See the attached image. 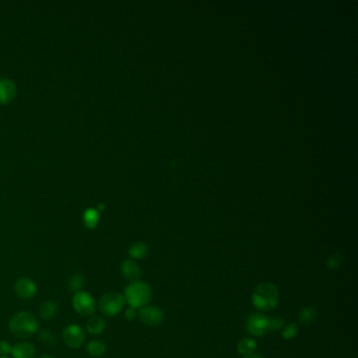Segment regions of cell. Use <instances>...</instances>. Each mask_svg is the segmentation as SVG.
I'll use <instances>...</instances> for the list:
<instances>
[{"label":"cell","instance_id":"6da1fadb","mask_svg":"<svg viewBox=\"0 0 358 358\" xmlns=\"http://www.w3.org/2000/svg\"><path fill=\"white\" fill-rule=\"evenodd\" d=\"M39 328V322L34 314L21 311L13 314L9 320V329L18 338L26 339L34 335Z\"/></svg>","mask_w":358,"mask_h":358},{"label":"cell","instance_id":"7a4b0ae2","mask_svg":"<svg viewBox=\"0 0 358 358\" xmlns=\"http://www.w3.org/2000/svg\"><path fill=\"white\" fill-rule=\"evenodd\" d=\"M279 292L276 286L271 283H260L252 293L253 306L260 311L273 310L278 303Z\"/></svg>","mask_w":358,"mask_h":358},{"label":"cell","instance_id":"3957f363","mask_svg":"<svg viewBox=\"0 0 358 358\" xmlns=\"http://www.w3.org/2000/svg\"><path fill=\"white\" fill-rule=\"evenodd\" d=\"M153 291L151 288L142 281H134L130 283L124 291V298L125 301L129 305V307L140 309L144 306H147L149 302Z\"/></svg>","mask_w":358,"mask_h":358},{"label":"cell","instance_id":"277c9868","mask_svg":"<svg viewBox=\"0 0 358 358\" xmlns=\"http://www.w3.org/2000/svg\"><path fill=\"white\" fill-rule=\"evenodd\" d=\"M125 306V298L121 293L111 291L107 292L98 302V308L105 316H116Z\"/></svg>","mask_w":358,"mask_h":358},{"label":"cell","instance_id":"5b68a950","mask_svg":"<svg viewBox=\"0 0 358 358\" xmlns=\"http://www.w3.org/2000/svg\"><path fill=\"white\" fill-rule=\"evenodd\" d=\"M73 307L80 315L90 316L96 311V301L89 292L79 291L73 297Z\"/></svg>","mask_w":358,"mask_h":358},{"label":"cell","instance_id":"8992f818","mask_svg":"<svg viewBox=\"0 0 358 358\" xmlns=\"http://www.w3.org/2000/svg\"><path fill=\"white\" fill-rule=\"evenodd\" d=\"M63 342L71 349H79L85 341V332L78 324H69L62 332Z\"/></svg>","mask_w":358,"mask_h":358},{"label":"cell","instance_id":"52a82bcc","mask_svg":"<svg viewBox=\"0 0 358 358\" xmlns=\"http://www.w3.org/2000/svg\"><path fill=\"white\" fill-rule=\"evenodd\" d=\"M138 315L140 320L149 327H157L164 321L165 318L164 312L156 306H144L140 308Z\"/></svg>","mask_w":358,"mask_h":358},{"label":"cell","instance_id":"ba28073f","mask_svg":"<svg viewBox=\"0 0 358 358\" xmlns=\"http://www.w3.org/2000/svg\"><path fill=\"white\" fill-rule=\"evenodd\" d=\"M269 318L260 313H254L250 315L246 322L247 331L254 336H263L268 332Z\"/></svg>","mask_w":358,"mask_h":358},{"label":"cell","instance_id":"9c48e42d","mask_svg":"<svg viewBox=\"0 0 358 358\" xmlns=\"http://www.w3.org/2000/svg\"><path fill=\"white\" fill-rule=\"evenodd\" d=\"M16 295L21 299H31L36 295L37 285L30 277H21L16 280L14 285Z\"/></svg>","mask_w":358,"mask_h":358},{"label":"cell","instance_id":"30bf717a","mask_svg":"<svg viewBox=\"0 0 358 358\" xmlns=\"http://www.w3.org/2000/svg\"><path fill=\"white\" fill-rule=\"evenodd\" d=\"M17 88L12 80L0 79V104H9L16 97Z\"/></svg>","mask_w":358,"mask_h":358},{"label":"cell","instance_id":"8fae6325","mask_svg":"<svg viewBox=\"0 0 358 358\" xmlns=\"http://www.w3.org/2000/svg\"><path fill=\"white\" fill-rule=\"evenodd\" d=\"M121 273L123 277L130 283L138 281L141 276V269L134 259H125L121 265Z\"/></svg>","mask_w":358,"mask_h":358},{"label":"cell","instance_id":"7c38bea8","mask_svg":"<svg viewBox=\"0 0 358 358\" xmlns=\"http://www.w3.org/2000/svg\"><path fill=\"white\" fill-rule=\"evenodd\" d=\"M13 358H34L35 346L28 341H21L12 346Z\"/></svg>","mask_w":358,"mask_h":358},{"label":"cell","instance_id":"4fadbf2b","mask_svg":"<svg viewBox=\"0 0 358 358\" xmlns=\"http://www.w3.org/2000/svg\"><path fill=\"white\" fill-rule=\"evenodd\" d=\"M105 320L100 316H92L86 322V331L92 335H99L105 330Z\"/></svg>","mask_w":358,"mask_h":358},{"label":"cell","instance_id":"5bb4252c","mask_svg":"<svg viewBox=\"0 0 358 358\" xmlns=\"http://www.w3.org/2000/svg\"><path fill=\"white\" fill-rule=\"evenodd\" d=\"M58 312V306L56 302L54 301H46L43 302L40 307V316L42 319L45 320H51L57 315Z\"/></svg>","mask_w":358,"mask_h":358},{"label":"cell","instance_id":"9a60e30c","mask_svg":"<svg viewBox=\"0 0 358 358\" xmlns=\"http://www.w3.org/2000/svg\"><path fill=\"white\" fill-rule=\"evenodd\" d=\"M99 211L98 209L89 208L86 209L83 213V222L84 225L89 228V229H96L98 223H99Z\"/></svg>","mask_w":358,"mask_h":358},{"label":"cell","instance_id":"2e32d148","mask_svg":"<svg viewBox=\"0 0 358 358\" xmlns=\"http://www.w3.org/2000/svg\"><path fill=\"white\" fill-rule=\"evenodd\" d=\"M128 254L133 258L142 259L148 254V247L142 242L134 243L128 249Z\"/></svg>","mask_w":358,"mask_h":358},{"label":"cell","instance_id":"e0dca14e","mask_svg":"<svg viewBox=\"0 0 358 358\" xmlns=\"http://www.w3.org/2000/svg\"><path fill=\"white\" fill-rule=\"evenodd\" d=\"M317 319V313L312 307L303 308L298 314V321L301 324H312Z\"/></svg>","mask_w":358,"mask_h":358},{"label":"cell","instance_id":"ac0fdd59","mask_svg":"<svg viewBox=\"0 0 358 358\" xmlns=\"http://www.w3.org/2000/svg\"><path fill=\"white\" fill-rule=\"evenodd\" d=\"M86 351L92 357H101L106 352V345L100 340H93L86 345Z\"/></svg>","mask_w":358,"mask_h":358},{"label":"cell","instance_id":"d6986e66","mask_svg":"<svg viewBox=\"0 0 358 358\" xmlns=\"http://www.w3.org/2000/svg\"><path fill=\"white\" fill-rule=\"evenodd\" d=\"M256 342L251 338H244L237 344V352L243 356L255 352Z\"/></svg>","mask_w":358,"mask_h":358},{"label":"cell","instance_id":"ffe728a7","mask_svg":"<svg viewBox=\"0 0 358 358\" xmlns=\"http://www.w3.org/2000/svg\"><path fill=\"white\" fill-rule=\"evenodd\" d=\"M85 285V279L83 277V275L79 274V273H75L73 274L68 281V286L69 289L75 293H77L79 291H82L83 287Z\"/></svg>","mask_w":358,"mask_h":358},{"label":"cell","instance_id":"44dd1931","mask_svg":"<svg viewBox=\"0 0 358 358\" xmlns=\"http://www.w3.org/2000/svg\"><path fill=\"white\" fill-rule=\"evenodd\" d=\"M342 264H343V256L338 253L330 255L327 260V266L331 270H336V269L340 268L342 266Z\"/></svg>","mask_w":358,"mask_h":358},{"label":"cell","instance_id":"7402d4cb","mask_svg":"<svg viewBox=\"0 0 358 358\" xmlns=\"http://www.w3.org/2000/svg\"><path fill=\"white\" fill-rule=\"evenodd\" d=\"M297 332H298V325L296 323H289L287 325H284L281 335H283V337L285 339H292L293 337H295Z\"/></svg>","mask_w":358,"mask_h":358},{"label":"cell","instance_id":"603a6c76","mask_svg":"<svg viewBox=\"0 0 358 358\" xmlns=\"http://www.w3.org/2000/svg\"><path fill=\"white\" fill-rule=\"evenodd\" d=\"M285 325V320L280 317H275V318H269L268 321V332H276L280 330L281 328H284Z\"/></svg>","mask_w":358,"mask_h":358},{"label":"cell","instance_id":"cb8c5ba5","mask_svg":"<svg viewBox=\"0 0 358 358\" xmlns=\"http://www.w3.org/2000/svg\"><path fill=\"white\" fill-rule=\"evenodd\" d=\"M39 338L42 340V341H45L49 344H56V337H55V335H54L53 333H51L50 331L48 330H42L39 332Z\"/></svg>","mask_w":358,"mask_h":358},{"label":"cell","instance_id":"d4e9b609","mask_svg":"<svg viewBox=\"0 0 358 358\" xmlns=\"http://www.w3.org/2000/svg\"><path fill=\"white\" fill-rule=\"evenodd\" d=\"M12 352V345L8 341L0 340V356H7Z\"/></svg>","mask_w":358,"mask_h":358},{"label":"cell","instance_id":"484cf974","mask_svg":"<svg viewBox=\"0 0 358 358\" xmlns=\"http://www.w3.org/2000/svg\"><path fill=\"white\" fill-rule=\"evenodd\" d=\"M137 315V311L135 308H132V307H128L125 311V318L128 319V320H132L136 317Z\"/></svg>","mask_w":358,"mask_h":358},{"label":"cell","instance_id":"4316f807","mask_svg":"<svg viewBox=\"0 0 358 358\" xmlns=\"http://www.w3.org/2000/svg\"><path fill=\"white\" fill-rule=\"evenodd\" d=\"M243 358H264V357L262 356V354L253 352V353H250V354H248V355H245Z\"/></svg>","mask_w":358,"mask_h":358},{"label":"cell","instance_id":"83f0119b","mask_svg":"<svg viewBox=\"0 0 358 358\" xmlns=\"http://www.w3.org/2000/svg\"><path fill=\"white\" fill-rule=\"evenodd\" d=\"M39 358H54V357H52V356H50V355H43V356H41V357H39Z\"/></svg>","mask_w":358,"mask_h":358},{"label":"cell","instance_id":"f1b7e54d","mask_svg":"<svg viewBox=\"0 0 358 358\" xmlns=\"http://www.w3.org/2000/svg\"><path fill=\"white\" fill-rule=\"evenodd\" d=\"M0 358H9L8 356H0Z\"/></svg>","mask_w":358,"mask_h":358}]
</instances>
